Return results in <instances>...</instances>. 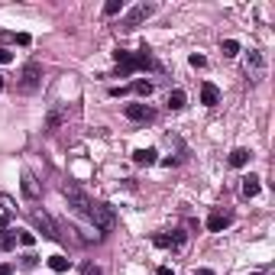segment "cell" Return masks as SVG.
Listing matches in <instances>:
<instances>
[{
  "mask_svg": "<svg viewBox=\"0 0 275 275\" xmlns=\"http://www.w3.org/2000/svg\"><path fill=\"white\" fill-rule=\"evenodd\" d=\"M113 58H117V75H120V78L139 72V68H156V62H152V55H149V49L136 52V55H133V52L117 49V52H113Z\"/></svg>",
  "mask_w": 275,
  "mask_h": 275,
  "instance_id": "6da1fadb",
  "label": "cell"
},
{
  "mask_svg": "<svg viewBox=\"0 0 275 275\" xmlns=\"http://www.w3.org/2000/svg\"><path fill=\"white\" fill-rule=\"evenodd\" d=\"M42 84V65L39 62H26L23 72H20V81H16V91L20 94H36Z\"/></svg>",
  "mask_w": 275,
  "mask_h": 275,
  "instance_id": "7a4b0ae2",
  "label": "cell"
},
{
  "mask_svg": "<svg viewBox=\"0 0 275 275\" xmlns=\"http://www.w3.org/2000/svg\"><path fill=\"white\" fill-rule=\"evenodd\" d=\"M87 217H91V224H94L97 230H101V233H110V230L117 227V214H113V207H110V204H104V201L91 204Z\"/></svg>",
  "mask_w": 275,
  "mask_h": 275,
  "instance_id": "3957f363",
  "label": "cell"
},
{
  "mask_svg": "<svg viewBox=\"0 0 275 275\" xmlns=\"http://www.w3.org/2000/svg\"><path fill=\"white\" fill-rule=\"evenodd\" d=\"M62 194H65L68 207H72L75 214H87V210H91V204H94L81 188H78V185H65V188H62Z\"/></svg>",
  "mask_w": 275,
  "mask_h": 275,
  "instance_id": "277c9868",
  "label": "cell"
},
{
  "mask_svg": "<svg viewBox=\"0 0 275 275\" xmlns=\"http://www.w3.org/2000/svg\"><path fill=\"white\" fill-rule=\"evenodd\" d=\"M152 13H156V7H152V4H136V7H133V10L120 20V29H136V26L143 23V20H149Z\"/></svg>",
  "mask_w": 275,
  "mask_h": 275,
  "instance_id": "5b68a950",
  "label": "cell"
},
{
  "mask_svg": "<svg viewBox=\"0 0 275 275\" xmlns=\"http://www.w3.org/2000/svg\"><path fill=\"white\" fill-rule=\"evenodd\" d=\"M33 220H36V227L42 230V236H46V239H62V236H58L55 220H52V217H49L42 207H36V210H33Z\"/></svg>",
  "mask_w": 275,
  "mask_h": 275,
  "instance_id": "8992f818",
  "label": "cell"
},
{
  "mask_svg": "<svg viewBox=\"0 0 275 275\" xmlns=\"http://www.w3.org/2000/svg\"><path fill=\"white\" fill-rule=\"evenodd\" d=\"M233 224V214H227V210H214V214L207 217V230L210 233H220V230H227Z\"/></svg>",
  "mask_w": 275,
  "mask_h": 275,
  "instance_id": "52a82bcc",
  "label": "cell"
},
{
  "mask_svg": "<svg viewBox=\"0 0 275 275\" xmlns=\"http://www.w3.org/2000/svg\"><path fill=\"white\" fill-rule=\"evenodd\" d=\"M201 104H204V107H214V104H220V87L210 84V81H204V84H201Z\"/></svg>",
  "mask_w": 275,
  "mask_h": 275,
  "instance_id": "ba28073f",
  "label": "cell"
},
{
  "mask_svg": "<svg viewBox=\"0 0 275 275\" xmlns=\"http://www.w3.org/2000/svg\"><path fill=\"white\" fill-rule=\"evenodd\" d=\"M127 117L136 120V123H143V120H152V110H149L146 104H127Z\"/></svg>",
  "mask_w": 275,
  "mask_h": 275,
  "instance_id": "9c48e42d",
  "label": "cell"
},
{
  "mask_svg": "<svg viewBox=\"0 0 275 275\" xmlns=\"http://www.w3.org/2000/svg\"><path fill=\"white\" fill-rule=\"evenodd\" d=\"M20 188H23V194H26V198H29V201H36V198H39V194H42V191H39V181H36V178H33V175H29V172H26V175H23V185H20Z\"/></svg>",
  "mask_w": 275,
  "mask_h": 275,
  "instance_id": "30bf717a",
  "label": "cell"
},
{
  "mask_svg": "<svg viewBox=\"0 0 275 275\" xmlns=\"http://www.w3.org/2000/svg\"><path fill=\"white\" fill-rule=\"evenodd\" d=\"M156 156H159L156 149H136V152H133V162H136V165H156L159 162Z\"/></svg>",
  "mask_w": 275,
  "mask_h": 275,
  "instance_id": "8fae6325",
  "label": "cell"
},
{
  "mask_svg": "<svg viewBox=\"0 0 275 275\" xmlns=\"http://www.w3.org/2000/svg\"><path fill=\"white\" fill-rule=\"evenodd\" d=\"M250 159H253L250 149H233V152H230V165H233V168H243Z\"/></svg>",
  "mask_w": 275,
  "mask_h": 275,
  "instance_id": "7c38bea8",
  "label": "cell"
},
{
  "mask_svg": "<svg viewBox=\"0 0 275 275\" xmlns=\"http://www.w3.org/2000/svg\"><path fill=\"white\" fill-rule=\"evenodd\" d=\"M130 91H133V94H139V97H149V94H152V81L139 78V81H133V84H130Z\"/></svg>",
  "mask_w": 275,
  "mask_h": 275,
  "instance_id": "4fadbf2b",
  "label": "cell"
},
{
  "mask_svg": "<svg viewBox=\"0 0 275 275\" xmlns=\"http://www.w3.org/2000/svg\"><path fill=\"white\" fill-rule=\"evenodd\" d=\"M243 194L246 198H256V194H259V178H256V175H246L243 178Z\"/></svg>",
  "mask_w": 275,
  "mask_h": 275,
  "instance_id": "5bb4252c",
  "label": "cell"
},
{
  "mask_svg": "<svg viewBox=\"0 0 275 275\" xmlns=\"http://www.w3.org/2000/svg\"><path fill=\"white\" fill-rule=\"evenodd\" d=\"M68 265H72V259H65V256H49V269L52 272H68Z\"/></svg>",
  "mask_w": 275,
  "mask_h": 275,
  "instance_id": "9a60e30c",
  "label": "cell"
},
{
  "mask_svg": "<svg viewBox=\"0 0 275 275\" xmlns=\"http://www.w3.org/2000/svg\"><path fill=\"white\" fill-rule=\"evenodd\" d=\"M185 101H188V97H185V91H172V94H168V110H181Z\"/></svg>",
  "mask_w": 275,
  "mask_h": 275,
  "instance_id": "2e32d148",
  "label": "cell"
},
{
  "mask_svg": "<svg viewBox=\"0 0 275 275\" xmlns=\"http://www.w3.org/2000/svg\"><path fill=\"white\" fill-rule=\"evenodd\" d=\"M16 246V230H4L0 233V250H13Z\"/></svg>",
  "mask_w": 275,
  "mask_h": 275,
  "instance_id": "e0dca14e",
  "label": "cell"
},
{
  "mask_svg": "<svg viewBox=\"0 0 275 275\" xmlns=\"http://www.w3.org/2000/svg\"><path fill=\"white\" fill-rule=\"evenodd\" d=\"M250 68H253V75H262V68H265V58L259 55V52H250Z\"/></svg>",
  "mask_w": 275,
  "mask_h": 275,
  "instance_id": "ac0fdd59",
  "label": "cell"
},
{
  "mask_svg": "<svg viewBox=\"0 0 275 275\" xmlns=\"http://www.w3.org/2000/svg\"><path fill=\"white\" fill-rule=\"evenodd\" d=\"M123 10V0H107V4H104V16H117Z\"/></svg>",
  "mask_w": 275,
  "mask_h": 275,
  "instance_id": "d6986e66",
  "label": "cell"
},
{
  "mask_svg": "<svg viewBox=\"0 0 275 275\" xmlns=\"http://www.w3.org/2000/svg\"><path fill=\"white\" fill-rule=\"evenodd\" d=\"M220 49H224L227 58H233L236 52H239V42H236V39H224V46H220Z\"/></svg>",
  "mask_w": 275,
  "mask_h": 275,
  "instance_id": "ffe728a7",
  "label": "cell"
},
{
  "mask_svg": "<svg viewBox=\"0 0 275 275\" xmlns=\"http://www.w3.org/2000/svg\"><path fill=\"white\" fill-rule=\"evenodd\" d=\"M16 239H20L23 246H33V243H36V236H33L29 230H16Z\"/></svg>",
  "mask_w": 275,
  "mask_h": 275,
  "instance_id": "44dd1931",
  "label": "cell"
},
{
  "mask_svg": "<svg viewBox=\"0 0 275 275\" xmlns=\"http://www.w3.org/2000/svg\"><path fill=\"white\" fill-rule=\"evenodd\" d=\"M152 243L159 246V250H168V246H175V243H172V236H165V233H159V236H152Z\"/></svg>",
  "mask_w": 275,
  "mask_h": 275,
  "instance_id": "7402d4cb",
  "label": "cell"
},
{
  "mask_svg": "<svg viewBox=\"0 0 275 275\" xmlns=\"http://www.w3.org/2000/svg\"><path fill=\"white\" fill-rule=\"evenodd\" d=\"M58 123H62V113H58V110H52V113H49V123H46L49 133H55V130H58Z\"/></svg>",
  "mask_w": 275,
  "mask_h": 275,
  "instance_id": "603a6c76",
  "label": "cell"
},
{
  "mask_svg": "<svg viewBox=\"0 0 275 275\" xmlns=\"http://www.w3.org/2000/svg\"><path fill=\"white\" fill-rule=\"evenodd\" d=\"M0 207H4L7 214H13V210H16V204H13V198H10V194H0Z\"/></svg>",
  "mask_w": 275,
  "mask_h": 275,
  "instance_id": "cb8c5ba5",
  "label": "cell"
},
{
  "mask_svg": "<svg viewBox=\"0 0 275 275\" xmlns=\"http://www.w3.org/2000/svg\"><path fill=\"white\" fill-rule=\"evenodd\" d=\"M36 265H39V256H33V253L23 256V269H36Z\"/></svg>",
  "mask_w": 275,
  "mask_h": 275,
  "instance_id": "d4e9b609",
  "label": "cell"
},
{
  "mask_svg": "<svg viewBox=\"0 0 275 275\" xmlns=\"http://www.w3.org/2000/svg\"><path fill=\"white\" fill-rule=\"evenodd\" d=\"M188 62H191L194 68H204V65H207V58H204V55H198V52H194V55H191Z\"/></svg>",
  "mask_w": 275,
  "mask_h": 275,
  "instance_id": "484cf974",
  "label": "cell"
},
{
  "mask_svg": "<svg viewBox=\"0 0 275 275\" xmlns=\"http://www.w3.org/2000/svg\"><path fill=\"white\" fill-rule=\"evenodd\" d=\"M13 39H16V46H29V42H33V39H29V33H16Z\"/></svg>",
  "mask_w": 275,
  "mask_h": 275,
  "instance_id": "4316f807",
  "label": "cell"
},
{
  "mask_svg": "<svg viewBox=\"0 0 275 275\" xmlns=\"http://www.w3.org/2000/svg\"><path fill=\"white\" fill-rule=\"evenodd\" d=\"M13 62V52H7V49H0V65H10Z\"/></svg>",
  "mask_w": 275,
  "mask_h": 275,
  "instance_id": "83f0119b",
  "label": "cell"
},
{
  "mask_svg": "<svg viewBox=\"0 0 275 275\" xmlns=\"http://www.w3.org/2000/svg\"><path fill=\"white\" fill-rule=\"evenodd\" d=\"M81 275H104V272L97 269V265H84V269H81Z\"/></svg>",
  "mask_w": 275,
  "mask_h": 275,
  "instance_id": "f1b7e54d",
  "label": "cell"
},
{
  "mask_svg": "<svg viewBox=\"0 0 275 275\" xmlns=\"http://www.w3.org/2000/svg\"><path fill=\"white\" fill-rule=\"evenodd\" d=\"M0 275H13V265H0Z\"/></svg>",
  "mask_w": 275,
  "mask_h": 275,
  "instance_id": "f546056e",
  "label": "cell"
},
{
  "mask_svg": "<svg viewBox=\"0 0 275 275\" xmlns=\"http://www.w3.org/2000/svg\"><path fill=\"white\" fill-rule=\"evenodd\" d=\"M159 275H172V269H168V265H162V269H159Z\"/></svg>",
  "mask_w": 275,
  "mask_h": 275,
  "instance_id": "4dcf8cb0",
  "label": "cell"
},
{
  "mask_svg": "<svg viewBox=\"0 0 275 275\" xmlns=\"http://www.w3.org/2000/svg\"><path fill=\"white\" fill-rule=\"evenodd\" d=\"M194 275H214V272H210V269H198V272H194Z\"/></svg>",
  "mask_w": 275,
  "mask_h": 275,
  "instance_id": "1f68e13d",
  "label": "cell"
},
{
  "mask_svg": "<svg viewBox=\"0 0 275 275\" xmlns=\"http://www.w3.org/2000/svg\"><path fill=\"white\" fill-rule=\"evenodd\" d=\"M4 230H7V217H0V233H4Z\"/></svg>",
  "mask_w": 275,
  "mask_h": 275,
  "instance_id": "d6a6232c",
  "label": "cell"
},
{
  "mask_svg": "<svg viewBox=\"0 0 275 275\" xmlns=\"http://www.w3.org/2000/svg\"><path fill=\"white\" fill-rule=\"evenodd\" d=\"M0 91H4V75H0Z\"/></svg>",
  "mask_w": 275,
  "mask_h": 275,
  "instance_id": "836d02e7",
  "label": "cell"
},
{
  "mask_svg": "<svg viewBox=\"0 0 275 275\" xmlns=\"http://www.w3.org/2000/svg\"><path fill=\"white\" fill-rule=\"evenodd\" d=\"M253 275H259V272H253Z\"/></svg>",
  "mask_w": 275,
  "mask_h": 275,
  "instance_id": "e575fe53",
  "label": "cell"
}]
</instances>
